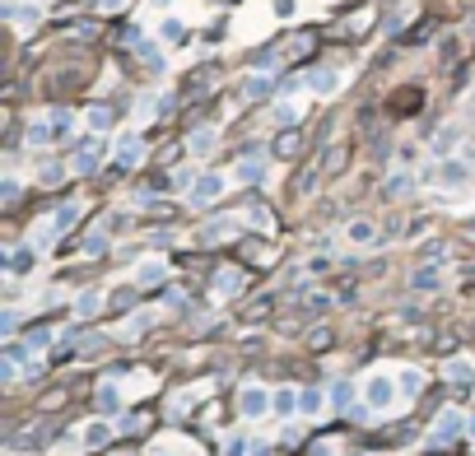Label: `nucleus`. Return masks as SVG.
Here are the masks:
<instances>
[{
  "label": "nucleus",
  "instance_id": "a19ab883",
  "mask_svg": "<svg viewBox=\"0 0 475 456\" xmlns=\"http://www.w3.org/2000/svg\"><path fill=\"white\" fill-rule=\"evenodd\" d=\"M135 117H140V122H144V117H159V98H149V93H144V98L135 103Z\"/></svg>",
  "mask_w": 475,
  "mask_h": 456
},
{
  "label": "nucleus",
  "instance_id": "b1692460",
  "mask_svg": "<svg viewBox=\"0 0 475 456\" xmlns=\"http://www.w3.org/2000/svg\"><path fill=\"white\" fill-rule=\"evenodd\" d=\"M52 135H56V140H70V135H75V112H70V107H56L52 112Z\"/></svg>",
  "mask_w": 475,
  "mask_h": 456
},
{
  "label": "nucleus",
  "instance_id": "4468645a",
  "mask_svg": "<svg viewBox=\"0 0 475 456\" xmlns=\"http://www.w3.org/2000/svg\"><path fill=\"white\" fill-rule=\"evenodd\" d=\"M345 238H350L354 247H368V242H377V223L373 219H350L345 223Z\"/></svg>",
  "mask_w": 475,
  "mask_h": 456
},
{
  "label": "nucleus",
  "instance_id": "5701e85b",
  "mask_svg": "<svg viewBox=\"0 0 475 456\" xmlns=\"http://www.w3.org/2000/svg\"><path fill=\"white\" fill-rule=\"evenodd\" d=\"M233 233H238V223L233 219H214V223L200 228V242H224V238H233Z\"/></svg>",
  "mask_w": 475,
  "mask_h": 456
},
{
  "label": "nucleus",
  "instance_id": "7c9ffc66",
  "mask_svg": "<svg viewBox=\"0 0 475 456\" xmlns=\"http://www.w3.org/2000/svg\"><path fill=\"white\" fill-rule=\"evenodd\" d=\"M112 122H117V112H112L108 103H93V107H88V126H93V131H108Z\"/></svg>",
  "mask_w": 475,
  "mask_h": 456
},
{
  "label": "nucleus",
  "instance_id": "7ed1b4c3",
  "mask_svg": "<svg viewBox=\"0 0 475 456\" xmlns=\"http://www.w3.org/2000/svg\"><path fill=\"white\" fill-rule=\"evenodd\" d=\"M424 177H429L433 187H442V191H462L466 182H471V168H466L462 158H438V163H433Z\"/></svg>",
  "mask_w": 475,
  "mask_h": 456
},
{
  "label": "nucleus",
  "instance_id": "1a4fd4ad",
  "mask_svg": "<svg viewBox=\"0 0 475 456\" xmlns=\"http://www.w3.org/2000/svg\"><path fill=\"white\" fill-rule=\"evenodd\" d=\"M108 443H112V423L108 419H93V423L79 428V447H88V452H98V447H108Z\"/></svg>",
  "mask_w": 475,
  "mask_h": 456
},
{
  "label": "nucleus",
  "instance_id": "9b49d317",
  "mask_svg": "<svg viewBox=\"0 0 475 456\" xmlns=\"http://www.w3.org/2000/svg\"><path fill=\"white\" fill-rule=\"evenodd\" d=\"M144 158V140L140 135H122L117 140V168H135Z\"/></svg>",
  "mask_w": 475,
  "mask_h": 456
},
{
  "label": "nucleus",
  "instance_id": "2f4dec72",
  "mask_svg": "<svg viewBox=\"0 0 475 456\" xmlns=\"http://www.w3.org/2000/svg\"><path fill=\"white\" fill-rule=\"evenodd\" d=\"M196 177H200L196 168H177V173H173V182H168V187H173V191H182V196H191V187H196Z\"/></svg>",
  "mask_w": 475,
  "mask_h": 456
},
{
  "label": "nucleus",
  "instance_id": "c85d7f7f",
  "mask_svg": "<svg viewBox=\"0 0 475 456\" xmlns=\"http://www.w3.org/2000/svg\"><path fill=\"white\" fill-rule=\"evenodd\" d=\"M135 279H140V284H164V279H168V266H164V261H144V266L135 270Z\"/></svg>",
  "mask_w": 475,
  "mask_h": 456
},
{
  "label": "nucleus",
  "instance_id": "a878e982",
  "mask_svg": "<svg viewBox=\"0 0 475 456\" xmlns=\"http://www.w3.org/2000/svg\"><path fill=\"white\" fill-rule=\"evenodd\" d=\"M396 387L406 391V396H420V391H424V373H420V368H401V373H396Z\"/></svg>",
  "mask_w": 475,
  "mask_h": 456
},
{
  "label": "nucleus",
  "instance_id": "ddd939ff",
  "mask_svg": "<svg viewBox=\"0 0 475 456\" xmlns=\"http://www.w3.org/2000/svg\"><path fill=\"white\" fill-rule=\"evenodd\" d=\"M93 405H98V414H122V391H117V382H103V387L93 391Z\"/></svg>",
  "mask_w": 475,
  "mask_h": 456
},
{
  "label": "nucleus",
  "instance_id": "39448f33",
  "mask_svg": "<svg viewBox=\"0 0 475 456\" xmlns=\"http://www.w3.org/2000/svg\"><path fill=\"white\" fill-rule=\"evenodd\" d=\"M224 187H229V182H224V173H200L187 201H191V205H214V201L224 196Z\"/></svg>",
  "mask_w": 475,
  "mask_h": 456
},
{
  "label": "nucleus",
  "instance_id": "e433bc0d",
  "mask_svg": "<svg viewBox=\"0 0 475 456\" xmlns=\"http://www.w3.org/2000/svg\"><path fill=\"white\" fill-rule=\"evenodd\" d=\"M108 228H93V233H88L84 238V256H103V252H108Z\"/></svg>",
  "mask_w": 475,
  "mask_h": 456
},
{
  "label": "nucleus",
  "instance_id": "c756f323",
  "mask_svg": "<svg viewBox=\"0 0 475 456\" xmlns=\"http://www.w3.org/2000/svg\"><path fill=\"white\" fill-rule=\"evenodd\" d=\"M275 414H285V419H289V414H299V391H294V387H280L275 391Z\"/></svg>",
  "mask_w": 475,
  "mask_h": 456
},
{
  "label": "nucleus",
  "instance_id": "6ab92c4d",
  "mask_svg": "<svg viewBox=\"0 0 475 456\" xmlns=\"http://www.w3.org/2000/svg\"><path fill=\"white\" fill-rule=\"evenodd\" d=\"M308 89H312V93H336V89H340V75H336L331 66H317V70L308 75Z\"/></svg>",
  "mask_w": 475,
  "mask_h": 456
},
{
  "label": "nucleus",
  "instance_id": "ea45409f",
  "mask_svg": "<svg viewBox=\"0 0 475 456\" xmlns=\"http://www.w3.org/2000/svg\"><path fill=\"white\" fill-rule=\"evenodd\" d=\"M280 154H285V158H294V154H299V149H303V140H299V135H280Z\"/></svg>",
  "mask_w": 475,
  "mask_h": 456
},
{
  "label": "nucleus",
  "instance_id": "412c9836",
  "mask_svg": "<svg viewBox=\"0 0 475 456\" xmlns=\"http://www.w3.org/2000/svg\"><path fill=\"white\" fill-rule=\"evenodd\" d=\"M243 93H247V98H270V93H275V79H270V75H265V70H256V75H247V84H243Z\"/></svg>",
  "mask_w": 475,
  "mask_h": 456
},
{
  "label": "nucleus",
  "instance_id": "423d86ee",
  "mask_svg": "<svg viewBox=\"0 0 475 456\" xmlns=\"http://www.w3.org/2000/svg\"><path fill=\"white\" fill-rule=\"evenodd\" d=\"M396 391H401V387H396V378H382V373H377V378H368V382H364V401L373 405V410H387V405L396 401Z\"/></svg>",
  "mask_w": 475,
  "mask_h": 456
},
{
  "label": "nucleus",
  "instance_id": "37998d69",
  "mask_svg": "<svg viewBox=\"0 0 475 456\" xmlns=\"http://www.w3.org/2000/svg\"><path fill=\"white\" fill-rule=\"evenodd\" d=\"M28 345H33V349H47V345H52V331H47V326H38V331L28 335Z\"/></svg>",
  "mask_w": 475,
  "mask_h": 456
},
{
  "label": "nucleus",
  "instance_id": "f03ea898",
  "mask_svg": "<svg viewBox=\"0 0 475 456\" xmlns=\"http://www.w3.org/2000/svg\"><path fill=\"white\" fill-rule=\"evenodd\" d=\"M103 154H108V145H103L98 135H84V140L75 145V154H70V173H75V177H93L98 163H103Z\"/></svg>",
  "mask_w": 475,
  "mask_h": 456
},
{
  "label": "nucleus",
  "instance_id": "09e8293b",
  "mask_svg": "<svg viewBox=\"0 0 475 456\" xmlns=\"http://www.w3.org/2000/svg\"><path fill=\"white\" fill-rule=\"evenodd\" d=\"M98 5H103V10H122L126 0H98Z\"/></svg>",
  "mask_w": 475,
  "mask_h": 456
},
{
  "label": "nucleus",
  "instance_id": "8fccbe9b",
  "mask_svg": "<svg viewBox=\"0 0 475 456\" xmlns=\"http://www.w3.org/2000/svg\"><path fill=\"white\" fill-rule=\"evenodd\" d=\"M466 433H471V438H475V414H471V423H466Z\"/></svg>",
  "mask_w": 475,
  "mask_h": 456
},
{
  "label": "nucleus",
  "instance_id": "6e6552de",
  "mask_svg": "<svg viewBox=\"0 0 475 456\" xmlns=\"http://www.w3.org/2000/svg\"><path fill=\"white\" fill-rule=\"evenodd\" d=\"M233 177H238V182H247V187L265 182V154H261V149H247V154L238 158V168H233Z\"/></svg>",
  "mask_w": 475,
  "mask_h": 456
},
{
  "label": "nucleus",
  "instance_id": "c03bdc74",
  "mask_svg": "<svg viewBox=\"0 0 475 456\" xmlns=\"http://www.w3.org/2000/svg\"><path fill=\"white\" fill-rule=\"evenodd\" d=\"M103 228H108V233H122V228H126V214H108V219H103Z\"/></svg>",
  "mask_w": 475,
  "mask_h": 456
},
{
  "label": "nucleus",
  "instance_id": "79ce46f5",
  "mask_svg": "<svg viewBox=\"0 0 475 456\" xmlns=\"http://www.w3.org/2000/svg\"><path fill=\"white\" fill-rule=\"evenodd\" d=\"M452 145H457V131H442L438 140H433V154H447Z\"/></svg>",
  "mask_w": 475,
  "mask_h": 456
},
{
  "label": "nucleus",
  "instance_id": "f3484780",
  "mask_svg": "<svg viewBox=\"0 0 475 456\" xmlns=\"http://www.w3.org/2000/svg\"><path fill=\"white\" fill-rule=\"evenodd\" d=\"M214 145H219V131H214V126H196V131L187 135V149H191V154H210Z\"/></svg>",
  "mask_w": 475,
  "mask_h": 456
},
{
  "label": "nucleus",
  "instance_id": "473e14b6",
  "mask_svg": "<svg viewBox=\"0 0 475 456\" xmlns=\"http://www.w3.org/2000/svg\"><path fill=\"white\" fill-rule=\"evenodd\" d=\"M38 182H42V187H61V182H66V168L61 163H38Z\"/></svg>",
  "mask_w": 475,
  "mask_h": 456
},
{
  "label": "nucleus",
  "instance_id": "0eeeda50",
  "mask_svg": "<svg viewBox=\"0 0 475 456\" xmlns=\"http://www.w3.org/2000/svg\"><path fill=\"white\" fill-rule=\"evenodd\" d=\"M410 289H415V293H433V289H442V261H424V266L410 270Z\"/></svg>",
  "mask_w": 475,
  "mask_h": 456
},
{
  "label": "nucleus",
  "instance_id": "f8f14e48",
  "mask_svg": "<svg viewBox=\"0 0 475 456\" xmlns=\"http://www.w3.org/2000/svg\"><path fill=\"white\" fill-rule=\"evenodd\" d=\"M326 405H331V391H317V387H303L299 391V414H308V419H312V414H321Z\"/></svg>",
  "mask_w": 475,
  "mask_h": 456
},
{
  "label": "nucleus",
  "instance_id": "cd10ccee",
  "mask_svg": "<svg viewBox=\"0 0 475 456\" xmlns=\"http://www.w3.org/2000/svg\"><path fill=\"white\" fill-rule=\"evenodd\" d=\"M224 456H256V443H247V433H229L224 438Z\"/></svg>",
  "mask_w": 475,
  "mask_h": 456
},
{
  "label": "nucleus",
  "instance_id": "a211bd4d",
  "mask_svg": "<svg viewBox=\"0 0 475 456\" xmlns=\"http://www.w3.org/2000/svg\"><path fill=\"white\" fill-rule=\"evenodd\" d=\"M23 135H28V145H33V149L52 145V140H56V135H52V112H47V117H33V122H28V131H23Z\"/></svg>",
  "mask_w": 475,
  "mask_h": 456
},
{
  "label": "nucleus",
  "instance_id": "f704fd0d",
  "mask_svg": "<svg viewBox=\"0 0 475 456\" xmlns=\"http://www.w3.org/2000/svg\"><path fill=\"white\" fill-rule=\"evenodd\" d=\"M275 122H280V126L303 122V103H275Z\"/></svg>",
  "mask_w": 475,
  "mask_h": 456
},
{
  "label": "nucleus",
  "instance_id": "de8ad7c7",
  "mask_svg": "<svg viewBox=\"0 0 475 456\" xmlns=\"http://www.w3.org/2000/svg\"><path fill=\"white\" fill-rule=\"evenodd\" d=\"M424 228H429V219H415V223L406 228V238H424Z\"/></svg>",
  "mask_w": 475,
  "mask_h": 456
},
{
  "label": "nucleus",
  "instance_id": "aec40b11",
  "mask_svg": "<svg viewBox=\"0 0 475 456\" xmlns=\"http://www.w3.org/2000/svg\"><path fill=\"white\" fill-rule=\"evenodd\" d=\"M243 289V270H214V293H219V298H233V293Z\"/></svg>",
  "mask_w": 475,
  "mask_h": 456
},
{
  "label": "nucleus",
  "instance_id": "2eb2a0df",
  "mask_svg": "<svg viewBox=\"0 0 475 456\" xmlns=\"http://www.w3.org/2000/svg\"><path fill=\"white\" fill-rule=\"evenodd\" d=\"M442 378L447 382H475V358H466V354L447 358V363H442Z\"/></svg>",
  "mask_w": 475,
  "mask_h": 456
},
{
  "label": "nucleus",
  "instance_id": "58836bf2",
  "mask_svg": "<svg viewBox=\"0 0 475 456\" xmlns=\"http://www.w3.org/2000/svg\"><path fill=\"white\" fill-rule=\"evenodd\" d=\"M52 238H56V228H52V219H47V223H33V233H28V242H33V247H47Z\"/></svg>",
  "mask_w": 475,
  "mask_h": 456
},
{
  "label": "nucleus",
  "instance_id": "bb28decb",
  "mask_svg": "<svg viewBox=\"0 0 475 456\" xmlns=\"http://www.w3.org/2000/svg\"><path fill=\"white\" fill-rule=\"evenodd\" d=\"M415 191V173H391L387 177V196L391 201H401V196H410Z\"/></svg>",
  "mask_w": 475,
  "mask_h": 456
},
{
  "label": "nucleus",
  "instance_id": "9d476101",
  "mask_svg": "<svg viewBox=\"0 0 475 456\" xmlns=\"http://www.w3.org/2000/svg\"><path fill=\"white\" fill-rule=\"evenodd\" d=\"M33 266H38V247L33 242L10 247V252H5V270H10V275H23V270H33Z\"/></svg>",
  "mask_w": 475,
  "mask_h": 456
},
{
  "label": "nucleus",
  "instance_id": "49530a36",
  "mask_svg": "<svg viewBox=\"0 0 475 456\" xmlns=\"http://www.w3.org/2000/svg\"><path fill=\"white\" fill-rule=\"evenodd\" d=\"M0 196H5V201H14V196H19V182H14V177H5V187H0Z\"/></svg>",
  "mask_w": 475,
  "mask_h": 456
},
{
  "label": "nucleus",
  "instance_id": "a18cd8bd",
  "mask_svg": "<svg viewBox=\"0 0 475 456\" xmlns=\"http://www.w3.org/2000/svg\"><path fill=\"white\" fill-rule=\"evenodd\" d=\"M14 326H19V312H14V308H10V312H5V317H0V331L10 335V331H14Z\"/></svg>",
  "mask_w": 475,
  "mask_h": 456
},
{
  "label": "nucleus",
  "instance_id": "393cba45",
  "mask_svg": "<svg viewBox=\"0 0 475 456\" xmlns=\"http://www.w3.org/2000/svg\"><path fill=\"white\" fill-rule=\"evenodd\" d=\"M331 410H354V382H331Z\"/></svg>",
  "mask_w": 475,
  "mask_h": 456
},
{
  "label": "nucleus",
  "instance_id": "72a5a7b5",
  "mask_svg": "<svg viewBox=\"0 0 475 456\" xmlns=\"http://www.w3.org/2000/svg\"><path fill=\"white\" fill-rule=\"evenodd\" d=\"M149 326H154V312H135V317H131V322H126V340H135V335H144V331H149Z\"/></svg>",
  "mask_w": 475,
  "mask_h": 456
},
{
  "label": "nucleus",
  "instance_id": "4c0bfd02",
  "mask_svg": "<svg viewBox=\"0 0 475 456\" xmlns=\"http://www.w3.org/2000/svg\"><path fill=\"white\" fill-rule=\"evenodd\" d=\"M159 37H164V42H182V37H187V23L182 19H164L159 23Z\"/></svg>",
  "mask_w": 475,
  "mask_h": 456
},
{
  "label": "nucleus",
  "instance_id": "f257e3e1",
  "mask_svg": "<svg viewBox=\"0 0 475 456\" xmlns=\"http://www.w3.org/2000/svg\"><path fill=\"white\" fill-rule=\"evenodd\" d=\"M466 423H471V414H462V410H438V419H433V428H429V447H452V443H462L466 438Z\"/></svg>",
  "mask_w": 475,
  "mask_h": 456
},
{
  "label": "nucleus",
  "instance_id": "20e7f679",
  "mask_svg": "<svg viewBox=\"0 0 475 456\" xmlns=\"http://www.w3.org/2000/svg\"><path fill=\"white\" fill-rule=\"evenodd\" d=\"M238 410H243V419H265V414L275 410V391L265 387H243V396H238Z\"/></svg>",
  "mask_w": 475,
  "mask_h": 456
},
{
  "label": "nucleus",
  "instance_id": "dca6fc26",
  "mask_svg": "<svg viewBox=\"0 0 475 456\" xmlns=\"http://www.w3.org/2000/svg\"><path fill=\"white\" fill-rule=\"evenodd\" d=\"M98 312H103V293L98 289L75 293V322H88V317H98Z\"/></svg>",
  "mask_w": 475,
  "mask_h": 456
},
{
  "label": "nucleus",
  "instance_id": "c9c22d12",
  "mask_svg": "<svg viewBox=\"0 0 475 456\" xmlns=\"http://www.w3.org/2000/svg\"><path fill=\"white\" fill-rule=\"evenodd\" d=\"M243 214H247V223H252V228H270V223H275V219H270V205H256V201L247 205Z\"/></svg>",
  "mask_w": 475,
  "mask_h": 456
},
{
  "label": "nucleus",
  "instance_id": "4be33fe9",
  "mask_svg": "<svg viewBox=\"0 0 475 456\" xmlns=\"http://www.w3.org/2000/svg\"><path fill=\"white\" fill-rule=\"evenodd\" d=\"M75 219H79V201H66V205H56V210H52V228H56V233L75 228Z\"/></svg>",
  "mask_w": 475,
  "mask_h": 456
}]
</instances>
